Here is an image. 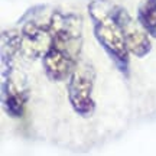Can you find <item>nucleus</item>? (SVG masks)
<instances>
[{
	"instance_id": "nucleus-1",
	"label": "nucleus",
	"mask_w": 156,
	"mask_h": 156,
	"mask_svg": "<svg viewBox=\"0 0 156 156\" xmlns=\"http://www.w3.org/2000/svg\"><path fill=\"white\" fill-rule=\"evenodd\" d=\"M52 32L48 51L42 56L45 74L52 81H64L80 62L83 49V20L78 15L55 12L49 19Z\"/></svg>"
},
{
	"instance_id": "nucleus-2",
	"label": "nucleus",
	"mask_w": 156,
	"mask_h": 156,
	"mask_svg": "<svg viewBox=\"0 0 156 156\" xmlns=\"http://www.w3.org/2000/svg\"><path fill=\"white\" fill-rule=\"evenodd\" d=\"M116 9L117 5H114L112 0H93L88 5L95 39L104 48L117 68L123 73H127L130 52L116 17Z\"/></svg>"
},
{
	"instance_id": "nucleus-3",
	"label": "nucleus",
	"mask_w": 156,
	"mask_h": 156,
	"mask_svg": "<svg viewBox=\"0 0 156 156\" xmlns=\"http://www.w3.org/2000/svg\"><path fill=\"white\" fill-rule=\"evenodd\" d=\"M94 81L95 69L90 61H80L69 75L68 98L73 110L81 117H90L94 113Z\"/></svg>"
},
{
	"instance_id": "nucleus-4",
	"label": "nucleus",
	"mask_w": 156,
	"mask_h": 156,
	"mask_svg": "<svg viewBox=\"0 0 156 156\" xmlns=\"http://www.w3.org/2000/svg\"><path fill=\"white\" fill-rule=\"evenodd\" d=\"M116 17L123 30V36L129 48V52L137 58H143L147 55L152 49V44L149 34L142 26V23L139 20H134L126 12V9L120 6H117L116 9Z\"/></svg>"
},
{
	"instance_id": "nucleus-5",
	"label": "nucleus",
	"mask_w": 156,
	"mask_h": 156,
	"mask_svg": "<svg viewBox=\"0 0 156 156\" xmlns=\"http://www.w3.org/2000/svg\"><path fill=\"white\" fill-rule=\"evenodd\" d=\"M52 38L49 22L38 23L35 20L28 22L20 32V51L28 58L44 56L48 51Z\"/></svg>"
},
{
	"instance_id": "nucleus-6",
	"label": "nucleus",
	"mask_w": 156,
	"mask_h": 156,
	"mask_svg": "<svg viewBox=\"0 0 156 156\" xmlns=\"http://www.w3.org/2000/svg\"><path fill=\"white\" fill-rule=\"evenodd\" d=\"M3 107L10 117H20L28 103V90L20 81L13 78L12 71L7 73V77L3 75Z\"/></svg>"
},
{
	"instance_id": "nucleus-7",
	"label": "nucleus",
	"mask_w": 156,
	"mask_h": 156,
	"mask_svg": "<svg viewBox=\"0 0 156 156\" xmlns=\"http://www.w3.org/2000/svg\"><path fill=\"white\" fill-rule=\"evenodd\" d=\"M137 20L152 38H156V0H143L137 12Z\"/></svg>"
}]
</instances>
